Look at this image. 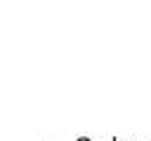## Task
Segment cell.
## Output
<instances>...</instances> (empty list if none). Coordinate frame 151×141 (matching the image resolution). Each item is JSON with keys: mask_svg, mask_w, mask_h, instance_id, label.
<instances>
[{"mask_svg": "<svg viewBox=\"0 0 151 141\" xmlns=\"http://www.w3.org/2000/svg\"><path fill=\"white\" fill-rule=\"evenodd\" d=\"M76 141H92V139H90V136H78Z\"/></svg>", "mask_w": 151, "mask_h": 141, "instance_id": "cell-1", "label": "cell"}, {"mask_svg": "<svg viewBox=\"0 0 151 141\" xmlns=\"http://www.w3.org/2000/svg\"><path fill=\"white\" fill-rule=\"evenodd\" d=\"M113 141H120V139H118V136H113Z\"/></svg>", "mask_w": 151, "mask_h": 141, "instance_id": "cell-2", "label": "cell"}]
</instances>
